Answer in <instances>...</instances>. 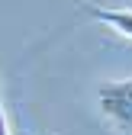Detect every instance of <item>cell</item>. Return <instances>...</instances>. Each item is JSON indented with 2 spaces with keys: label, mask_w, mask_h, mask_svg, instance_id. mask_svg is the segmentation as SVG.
I'll return each mask as SVG.
<instances>
[{
  "label": "cell",
  "mask_w": 132,
  "mask_h": 135,
  "mask_svg": "<svg viewBox=\"0 0 132 135\" xmlns=\"http://www.w3.org/2000/svg\"><path fill=\"white\" fill-rule=\"evenodd\" d=\"M0 135H10V126H7V116H3V106H0Z\"/></svg>",
  "instance_id": "obj_3"
},
{
  "label": "cell",
  "mask_w": 132,
  "mask_h": 135,
  "mask_svg": "<svg viewBox=\"0 0 132 135\" xmlns=\"http://www.w3.org/2000/svg\"><path fill=\"white\" fill-rule=\"evenodd\" d=\"M87 13L93 20H100L106 26H113L119 36L132 39V10H103V7H87Z\"/></svg>",
  "instance_id": "obj_2"
},
{
  "label": "cell",
  "mask_w": 132,
  "mask_h": 135,
  "mask_svg": "<svg viewBox=\"0 0 132 135\" xmlns=\"http://www.w3.org/2000/svg\"><path fill=\"white\" fill-rule=\"evenodd\" d=\"M100 106L106 116H113L119 126H132V80L113 84L100 90Z\"/></svg>",
  "instance_id": "obj_1"
}]
</instances>
